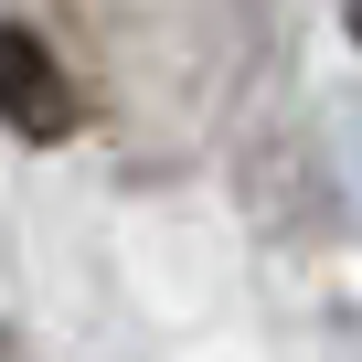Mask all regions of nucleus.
Instances as JSON below:
<instances>
[{
	"label": "nucleus",
	"mask_w": 362,
	"mask_h": 362,
	"mask_svg": "<svg viewBox=\"0 0 362 362\" xmlns=\"http://www.w3.org/2000/svg\"><path fill=\"white\" fill-rule=\"evenodd\" d=\"M0 362H22V341H11V330H0Z\"/></svg>",
	"instance_id": "20e7f679"
},
{
	"label": "nucleus",
	"mask_w": 362,
	"mask_h": 362,
	"mask_svg": "<svg viewBox=\"0 0 362 362\" xmlns=\"http://www.w3.org/2000/svg\"><path fill=\"white\" fill-rule=\"evenodd\" d=\"M341 22H351V43H362V0H341Z\"/></svg>",
	"instance_id": "7ed1b4c3"
},
{
	"label": "nucleus",
	"mask_w": 362,
	"mask_h": 362,
	"mask_svg": "<svg viewBox=\"0 0 362 362\" xmlns=\"http://www.w3.org/2000/svg\"><path fill=\"white\" fill-rule=\"evenodd\" d=\"M107 33V96L128 117H203L235 64V0H75Z\"/></svg>",
	"instance_id": "f257e3e1"
},
{
	"label": "nucleus",
	"mask_w": 362,
	"mask_h": 362,
	"mask_svg": "<svg viewBox=\"0 0 362 362\" xmlns=\"http://www.w3.org/2000/svg\"><path fill=\"white\" fill-rule=\"evenodd\" d=\"M0 128H11L22 149H64L86 128V86L64 75V54L33 22H0Z\"/></svg>",
	"instance_id": "f03ea898"
}]
</instances>
